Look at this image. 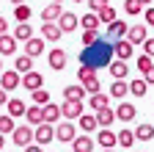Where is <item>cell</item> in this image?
<instances>
[{
	"label": "cell",
	"instance_id": "1",
	"mask_svg": "<svg viewBox=\"0 0 154 152\" xmlns=\"http://www.w3.org/2000/svg\"><path fill=\"white\" fill-rule=\"evenodd\" d=\"M11 141H14L17 147H30V144H33V127H30V125L17 127V130L11 133Z\"/></svg>",
	"mask_w": 154,
	"mask_h": 152
},
{
	"label": "cell",
	"instance_id": "2",
	"mask_svg": "<svg viewBox=\"0 0 154 152\" xmlns=\"http://www.w3.org/2000/svg\"><path fill=\"white\" fill-rule=\"evenodd\" d=\"M33 141H36L38 147L55 141V127H52V125H38V127L33 130Z\"/></svg>",
	"mask_w": 154,
	"mask_h": 152
},
{
	"label": "cell",
	"instance_id": "3",
	"mask_svg": "<svg viewBox=\"0 0 154 152\" xmlns=\"http://www.w3.org/2000/svg\"><path fill=\"white\" fill-rule=\"evenodd\" d=\"M77 138V127L72 122H61V125H55V141H74Z\"/></svg>",
	"mask_w": 154,
	"mask_h": 152
},
{
	"label": "cell",
	"instance_id": "4",
	"mask_svg": "<svg viewBox=\"0 0 154 152\" xmlns=\"http://www.w3.org/2000/svg\"><path fill=\"white\" fill-rule=\"evenodd\" d=\"M17 86H22V75H19V72H3V75H0V89H3L6 94L8 91H14Z\"/></svg>",
	"mask_w": 154,
	"mask_h": 152
},
{
	"label": "cell",
	"instance_id": "5",
	"mask_svg": "<svg viewBox=\"0 0 154 152\" xmlns=\"http://www.w3.org/2000/svg\"><path fill=\"white\" fill-rule=\"evenodd\" d=\"M22 86L33 94V91H38V89H44V78H42V72H28V75H22Z\"/></svg>",
	"mask_w": 154,
	"mask_h": 152
},
{
	"label": "cell",
	"instance_id": "6",
	"mask_svg": "<svg viewBox=\"0 0 154 152\" xmlns=\"http://www.w3.org/2000/svg\"><path fill=\"white\" fill-rule=\"evenodd\" d=\"M149 39V31L143 28V25H129V31H127V42L135 47V44H143Z\"/></svg>",
	"mask_w": 154,
	"mask_h": 152
},
{
	"label": "cell",
	"instance_id": "7",
	"mask_svg": "<svg viewBox=\"0 0 154 152\" xmlns=\"http://www.w3.org/2000/svg\"><path fill=\"white\" fill-rule=\"evenodd\" d=\"M66 61H69V58H66V50H58V47H55V50L47 53V64H50L55 72H61V69L66 66Z\"/></svg>",
	"mask_w": 154,
	"mask_h": 152
},
{
	"label": "cell",
	"instance_id": "8",
	"mask_svg": "<svg viewBox=\"0 0 154 152\" xmlns=\"http://www.w3.org/2000/svg\"><path fill=\"white\" fill-rule=\"evenodd\" d=\"M135 116H138V108H135L132 102H119V108H116V119H121V122H132Z\"/></svg>",
	"mask_w": 154,
	"mask_h": 152
},
{
	"label": "cell",
	"instance_id": "9",
	"mask_svg": "<svg viewBox=\"0 0 154 152\" xmlns=\"http://www.w3.org/2000/svg\"><path fill=\"white\" fill-rule=\"evenodd\" d=\"M61 116H66V122H72V119H80L83 116V102H63L61 105Z\"/></svg>",
	"mask_w": 154,
	"mask_h": 152
},
{
	"label": "cell",
	"instance_id": "10",
	"mask_svg": "<svg viewBox=\"0 0 154 152\" xmlns=\"http://www.w3.org/2000/svg\"><path fill=\"white\" fill-rule=\"evenodd\" d=\"M25 119H28V125L36 130L38 125H44V108H38V105H28V111H25Z\"/></svg>",
	"mask_w": 154,
	"mask_h": 152
},
{
	"label": "cell",
	"instance_id": "11",
	"mask_svg": "<svg viewBox=\"0 0 154 152\" xmlns=\"http://www.w3.org/2000/svg\"><path fill=\"white\" fill-rule=\"evenodd\" d=\"M77 25H80V20H77V14H72V11H63V14H61V20H58V28H61L63 33L77 31Z\"/></svg>",
	"mask_w": 154,
	"mask_h": 152
},
{
	"label": "cell",
	"instance_id": "12",
	"mask_svg": "<svg viewBox=\"0 0 154 152\" xmlns=\"http://www.w3.org/2000/svg\"><path fill=\"white\" fill-rule=\"evenodd\" d=\"M127 31H129V25H127L124 20H116L113 25H107V36H110V39H116V42L127 39Z\"/></svg>",
	"mask_w": 154,
	"mask_h": 152
},
{
	"label": "cell",
	"instance_id": "13",
	"mask_svg": "<svg viewBox=\"0 0 154 152\" xmlns=\"http://www.w3.org/2000/svg\"><path fill=\"white\" fill-rule=\"evenodd\" d=\"M42 53H44V39L42 36H33L30 42H25V55L28 58H38Z\"/></svg>",
	"mask_w": 154,
	"mask_h": 152
},
{
	"label": "cell",
	"instance_id": "14",
	"mask_svg": "<svg viewBox=\"0 0 154 152\" xmlns=\"http://www.w3.org/2000/svg\"><path fill=\"white\" fill-rule=\"evenodd\" d=\"M113 53H116V61H129V58H132V44H129L127 39L113 42Z\"/></svg>",
	"mask_w": 154,
	"mask_h": 152
},
{
	"label": "cell",
	"instance_id": "15",
	"mask_svg": "<svg viewBox=\"0 0 154 152\" xmlns=\"http://www.w3.org/2000/svg\"><path fill=\"white\" fill-rule=\"evenodd\" d=\"M113 122H116V111H113V108H102V111H96V125H99V130H110Z\"/></svg>",
	"mask_w": 154,
	"mask_h": 152
},
{
	"label": "cell",
	"instance_id": "16",
	"mask_svg": "<svg viewBox=\"0 0 154 152\" xmlns=\"http://www.w3.org/2000/svg\"><path fill=\"white\" fill-rule=\"evenodd\" d=\"M94 138L91 136H77L74 141H72V152H94Z\"/></svg>",
	"mask_w": 154,
	"mask_h": 152
},
{
	"label": "cell",
	"instance_id": "17",
	"mask_svg": "<svg viewBox=\"0 0 154 152\" xmlns=\"http://www.w3.org/2000/svg\"><path fill=\"white\" fill-rule=\"evenodd\" d=\"M42 36H44V39H50V42H58V39L63 36V31L58 28V22H44V25H42Z\"/></svg>",
	"mask_w": 154,
	"mask_h": 152
},
{
	"label": "cell",
	"instance_id": "18",
	"mask_svg": "<svg viewBox=\"0 0 154 152\" xmlns=\"http://www.w3.org/2000/svg\"><path fill=\"white\" fill-rule=\"evenodd\" d=\"M63 97L69 100V102H83V97H85V89L77 83V86H66L63 89Z\"/></svg>",
	"mask_w": 154,
	"mask_h": 152
},
{
	"label": "cell",
	"instance_id": "19",
	"mask_svg": "<svg viewBox=\"0 0 154 152\" xmlns=\"http://www.w3.org/2000/svg\"><path fill=\"white\" fill-rule=\"evenodd\" d=\"M61 14H63L61 6H58V3H50V6L42 11V20H44V22H58V20H61Z\"/></svg>",
	"mask_w": 154,
	"mask_h": 152
},
{
	"label": "cell",
	"instance_id": "20",
	"mask_svg": "<svg viewBox=\"0 0 154 152\" xmlns=\"http://www.w3.org/2000/svg\"><path fill=\"white\" fill-rule=\"evenodd\" d=\"M132 133H135V141H151V138H154V125H146V122H143V125L135 127Z\"/></svg>",
	"mask_w": 154,
	"mask_h": 152
},
{
	"label": "cell",
	"instance_id": "21",
	"mask_svg": "<svg viewBox=\"0 0 154 152\" xmlns=\"http://www.w3.org/2000/svg\"><path fill=\"white\" fill-rule=\"evenodd\" d=\"M11 36H14L17 42H30V39H33V28H30L28 22H22V25H17V28H14Z\"/></svg>",
	"mask_w": 154,
	"mask_h": 152
},
{
	"label": "cell",
	"instance_id": "22",
	"mask_svg": "<svg viewBox=\"0 0 154 152\" xmlns=\"http://www.w3.org/2000/svg\"><path fill=\"white\" fill-rule=\"evenodd\" d=\"M129 94V83L127 80H113V86H110V97H116L121 102V97H127Z\"/></svg>",
	"mask_w": 154,
	"mask_h": 152
},
{
	"label": "cell",
	"instance_id": "23",
	"mask_svg": "<svg viewBox=\"0 0 154 152\" xmlns=\"http://www.w3.org/2000/svg\"><path fill=\"white\" fill-rule=\"evenodd\" d=\"M88 102H91V108L94 111H102V108H110V94H91L88 97Z\"/></svg>",
	"mask_w": 154,
	"mask_h": 152
},
{
	"label": "cell",
	"instance_id": "24",
	"mask_svg": "<svg viewBox=\"0 0 154 152\" xmlns=\"http://www.w3.org/2000/svg\"><path fill=\"white\" fill-rule=\"evenodd\" d=\"M17 53V39L14 36H0V55H14Z\"/></svg>",
	"mask_w": 154,
	"mask_h": 152
},
{
	"label": "cell",
	"instance_id": "25",
	"mask_svg": "<svg viewBox=\"0 0 154 152\" xmlns=\"http://www.w3.org/2000/svg\"><path fill=\"white\" fill-rule=\"evenodd\" d=\"M116 144H119V138H116L113 130H99V147L102 149H113Z\"/></svg>",
	"mask_w": 154,
	"mask_h": 152
},
{
	"label": "cell",
	"instance_id": "26",
	"mask_svg": "<svg viewBox=\"0 0 154 152\" xmlns=\"http://www.w3.org/2000/svg\"><path fill=\"white\" fill-rule=\"evenodd\" d=\"M107 69H110V75H113L116 80H124V78H127V72H129V69H127V61H110Z\"/></svg>",
	"mask_w": 154,
	"mask_h": 152
},
{
	"label": "cell",
	"instance_id": "27",
	"mask_svg": "<svg viewBox=\"0 0 154 152\" xmlns=\"http://www.w3.org/2000/svg\"><path fill=\"white\" fill-rule=\"evenodd\" d=\"M6 108H8V116H11V119H14V116H25V111H28V105H25L22 100H8Z\"/></svg>",
	"mask_w": 154,
	"mask_h": 152
},
{
	"label": "cell",
	"instance_id": "28",
	"mask_svg": "<svg viewBox=\"0 0 154 152\" xmlns=\"http://www.w3.org/2000/svg\"><path fill=\"white\" fill-rule=\"evenodd\" d=\"M14 72H33V58H28V55H17V61H14Z\"/></svg>",
	"mask_w": 154,
	"mask_h": 152
},
{
	"label": "cell",
	"instance_id": "29",
	"mask_svg": "<svg viewBox=\"0 0 154 152\" xmlns=\"http://www.w3.org/2000/svg\"><path fill=\"white\" fill-rule=\"evenodd\" d=\"M58 116H61V105H55V102L44 105V125H52L55 127V119Z\"/></svg>",
	"mask_w": 154,
	"mask_h": 152
},
{
	"label": "cell",
	"instance_id": "30",
	"mask_svg": "<svg viewBox=\"0 0 154 152\" xmlns=\"http://www.w3.org/2000/svg\"><path fill=\"white\" fill-rule=\"evenodd\" d=\"M80 25H83V31H99V17L88 11V14L80 17Z\"/></svg>",
	"mask_w": 154,
	"mask_h": 152
},
{
	"label": "cell",
	"instance_id": "31",
	"mask_svg": "<svg viewBox=\"0 0 154 152\" xmlns=\"http://www.w3.org/2000/svg\"><path fill=\"white\" fill-rule=\"evenodd\" d=\"M116 138H119V147H121V149H132V144H135V133H132V130H121Z\"/></svg>",
	"mask_w": 154,
	"mask_h": 152
},
{
	"label": "cell",
	"instance_id": "32",
	"mask_svg": "<svg viewBox=\"0 0 154 152\" xmlns=\"http://www.w3.org/2000/svg\"><path fill=\"white\" fill-rule=\"evenodd\" d=\"M77 125H80V130H83V133H94L96 127H99V125H96V116H85V113L77 119Z\"/></svg>",
	"mask_w": 154,
	"mask_h": 152
},
{
	"label": "cell",
	"instance_id": "33",
	"mask_svg": "<svg viewBox=\"0 0 154 152\" xmlns=\"http://www.w3.org/2000/svg\"><path fill=\"white\" fill-rule=\"evenodd\" d=\"M146 91H149V86H146L143 78H138V80H132V83H129V94H132V97H143Z\"/></svg>",
	"mask_w": 154,
	"mask_h": 152
},
{
	"label": "cell",
	"instance_id": "34",
	"mask_svg": "<svg viewBox=\"0 0 154 152\" xmlns=\"http://www.w3.org/2000/svg\"><path fill=\"white\" fill-rule=\"evenodd\" d=\"M96 17H99V25L105 22V25H113L116 20H119V17H116V8L113 6H107V8H102L99 14H96Z\"/></svg>",
	"mask_w": 154,
	"mask_h": 152
},
{
	"label": "cell",
	"instance_id": "35",
	"mask_svg": "<svg viewBox=\"0 0 154 152\" xmlns=\"http://www.w3.org/2000/svg\"><path fill=\"white\" fill-rule=\"evenodd\" d=\"M52 100H50V91L47 89H38V91H33V105H38V108H44V105H50Z\"/></svg>",
	"mask_w": 154,
	"mask_h": 152
},
{
	"label": "cell",
	"instance_id": "36",
	"mask_svg": "<svg viewBox=\"0 0 154 152\" xmlns=\"http://www.w3.org/2000/svg\"><path fill=\"white\" fill-rule=\"evenodd\" d=\"M83 89H85V94L91 97V94H99V89H102V83H99V75H94L91 80H85V83H80Z\"/></svg>",
	"mask_w": 154,
	"mask_h": 152
},
{
	"label": "cell",
	"instance_id": "37",
	"mask_svg": "<svg viewBox=\"0 0 154 152\" xmlns=\"http://www.w3.org/2000/svg\"><path fill=\"white\" fill-rule=\"evenodd\" d=\"M14 130H17V125H14V119L8 116V113L0 116V136H8V133H14Z\"/></svg>",
	"mask_w": 154,
	"mask_h": 152
},
{
	"label": "cell",
	"instance_id": "38",
	"mask_svg": "<svg viewBox=\"0 0 154 152\" xmlns=\"http://www.w3.org/2000/svg\"><path fill=\"white\" fill-rule=\"evenodd\" d=\"M30 6H14V17H17V20H19V25H22V22H28L30 20Z\"/></svg>",
	"mask_w": 154,
	"mask_h": 152
},
{
	"label": "cell",
	"instance_id": "39",
	"mask_svg": "<svg viewBox=\"0 0 154 152\" xmlns=\"http://www.w3.org/2000/svg\"><path fill=\"white\" fill-rule=\"evenodd\" d=\"M124 11H127L129 17H138V14L143 11V6L138 3V0H124Z\"/></svg>",
	"mask_w": 154,
	"mask_h": 152
},
{
	"label": "cell",
	"instance_id": "40",
	"mask_svg": "<svg viewBox=\"0 0 154 152\" xmlns=\"http://www.w3.org/2000/svg\"><path fill=\"white\" fill-rule=\"evenodd\" d=\"M99 42V31H83V44L85 47H94Z\"/></svg>",
	"mask_w": 154,
	"mask_h": 152
},
{
	"label": "cell",
	"instance_id": "41",
	"mask_svg": "<svg viewBox=\"0 0 154 152\" xmlns=\"http://www.w3.org/2000/svg\"><path fill=\"white\" fill-rule=\"evenodd\" d=\"M110 6V0H88V8H91V14H99L102 8H107Z\"/></svg>",
	"mask_w": 154,
	"mask_h": 152
},
{
	"label": "cell",
	"instance_id": "42",
	"mask_svg": "<svg viewBox=\"0 0 154 152\" xmlns=\"http://www.w3.org/2000/svg\"><path fill=\"white\" fill-rule=\"evenodd\" d=\"M138 69L146 75L149 69H154V58H149V55H140V58H138Z\"/></svg>",
	"mask_w": 154,
	"mask_h": 152
},
{
	"label": "cell",
	"instance_id": "43",
	"mask_svg": "<svg viewBox=\"0 0 154 152\" xmlns=\"http://www.w3.org/2000/svg\"><path fill=\"white\" fill-rule=\"evenodd\" d=\"M94 75H96V72H94L91 66H80V69H77V78H80V83H85V80H91V78H94Z\"/></svg>",
	"mask_w": 154,
	"mask_h": 152
},
{
	"label": "cell",
	"instance_id": "44",
	"mask_svg": "<svg viewBox=\"0 0 154 152\" xmlns=\"http://www.w3.org/2000/svg\"><path fill=\"white\" fill-rule=\"evenodd\" d=\"M143 55L154 58V39H146V42H143Z\"/></svg>",
	"mask_w": 154,
	"mask_h": 152
},
{
	"label": "cell",
	"instance_id": "45",
	"mask_svg": "<svg viewBox=\"0 0 154 152\" xmlns=\"http://www.w3.org/2000/svg\"><path fill=\"white\" fill-rule=\"evenodd\" d=\"M143 20H146V25H149V28H154V8H146Z\"/></svg>",
	"mask_w": 154,
	"mask_h": 152
},
{
	"label": "cell",
	"instance_id": "46",
	"mask_svg": "<svg viewBox=\"0 0 154 152\" xmlns=\"http://www.w3.org/2000/svg\"><path fill=\"white\" fill-rule=\"evenodd\" d=\"M6 31H8V20H6V17H0V36H6Z\"/></svg>",
	"mask_w": 154,
	"mask_h": 152
},
{
	"label": "cell",
	"instance_id": "47",
	"mask_svg": "<svg viewBox=\"0 0 154 152\" xmlns=\"http://www.w3.org/2000/svg\"><path fill=\"white\" fill-rule=\"evenodd\" d=\"M143 80H146V86H151V83H154V69H149V72L143 75Z\"/></svg>",
	"mask_w": 154,
	"mask_h": 152
},
{
	"label": "cell",
	"instance_id": "48",
	"mask_svg": "<svg viewBox=\"0 0 154 152\" xmlns=\"http://www.w3.org/2000/svg\"><path fill=\"white\" fill-rule=\"evenodd\" d=\"M25 152H44V147H38V144H30V147H25Z\"/></svg>",
	"mask_w": 154,
	"mask_h": 152
},
{
	"label": "cell",
	"instance_id": "49",
	"mask_svg": "<svg viewBox=\"0 0 154 152\" xmlns=\"http://www.w3.org/2000/svg\"><path fill=\"white\" fill-rule=\"evenodd\" d=\"M6 102H8V94H6L3 89H0V105H6Z\"/></svg>",
	"mask_w": 154,
	"mask_h": 152
},
{
	"label": "cell",
	"instance_id": "50",
	"mask_svg": "<svg viewBox=\"0 0 154 152\" xmlns=\"http://www.w3.org/2000/svg\"><path fill=\"white\" fill-rule=\"evenodd\" d=\"M138 3H140V6H151V3H154V0H138Z\"/></svg>",
	"mask_w": 154,
	"mask_h": 152
},
{
	"label": "cell",
	"instance_id": "51",
	"mask_svg": "<svg viewBox=\"0 0 154 152\" xmlns=\"http://www.w3.org/2000/svg\"><path fill=\"white\" fill-rule=\"evenodd\" d=\"M11 3H14V6H25V0H11Z\"/></svg>",
	"mask_w": 154,
	"mask_h": 152
},
{
	"label": "cell",
	"instance_id": "52",
	"mask_svg": "<svg viewBox=\"0 0 154 152\" xmlns=\"http://www.w3.org/2000/svg\"><path fill=\"white\" fill-rule=\"evenodd\" d=\"M6 147V136H0V149H3Z\"/></svg>",
	"mask_w": 154,
	"mask_h": 152
},
{
	"label": "cell",
	"instance_id": "53",
	"mask_svg": "<svg viewBox=\"0 0 154 152\" xmlns=\"http://www.w3.org/2000/svg\"><path fill=\"white\" fill-rule=\"evenodd\" d=\"M52 3H58V6H61V3H63V0H52Z\"/></svg>",
	"mask_w": 154,
	"mask_h": 152
},
{
	"label": "cell",
	"instance_id": "54",
	"mask_svg": "<svg viewBox=\"0 0 154 152\" xmlns=\"http://www.w3.org/2000/svg\"><path fill=\"white\" fill-rule=\"evenodd\" d=\"M0 75H3V61H0Z\"/></svg>",
	"mask_w": 154,
	"mask_h": 152
},
{
	"label": "cell",
	"instance_id": "55",
	"mask_svg": "<svg viewBox=\"0 0 154 152\" xmlns=\"http://www.w3.org/2000/svg\"><path fill=\"white\" fill-rule=\"evenodd\" d=\"M102 152H116V149H102Z\"/></svg>",
	"mask_w": 154,
	"mask_h": 152
},
{
	"label": "cell",
	"instance_id": "56",
	"mask_svg": "<svg viewBox=\"0 0 154 152\" xmlns=\"http://www.w3.org/2000/svg\"><path fill=\"white\" fill-rule=\"evenodd\" d=\"M72 3H83V0H72Z\"/></svg>",
	"mask_w": 154,
	"mask_h": 152
}]
</instances>
